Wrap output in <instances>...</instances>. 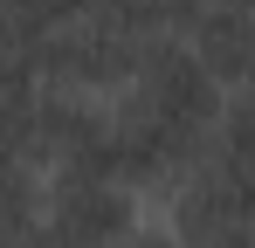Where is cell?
<instances>
[{
	"instance_id": "4",
	"label": "cell",
	"mask_w": 255,
	"mask_h": 248,
	"mask_svg": "<svg viewBox=\"0 0 255 248\" xmlns=\"http://www.w3.org/2000/svg\"><path fill=\"white\" fill-rule=\"evenodd\" d=\"M179 41L207 69V83L221 90V104L255 118V7H200Z\"/></svg>"
},
{
	"instance_id": "3",
	"label": "cell",
	"mask_w": 255,
	"mask_h": 248,
	"mask_svg": "<svg viewBox=\"0 0 255 248\" xmlns=\"http://www.w3.org/2000/svg\"><path fill=\"white\" fill-rule=\"evenodd\" d=\"M159 228L179 248H255V207L235 186H221L214 172L186 165L166 186V221Z\"/></svg>"
},
{
	"instance_id": "1",
	"label": "cell",
	"mask_w": 255,
	"mask_h": 248,
	"mask_svg": "<svg viewBox=\"0 0 255 248\" xmlns=\"http://www.w3.org/2000/svg\"><path fill=\"white\" fill-rule=\"evenodd\" d=\"M138 55H145V41L131 35V28H118L104 7H90V14H69V21H55V28H42V35H35L28 83L104 104L111 90H125V83H131Z\"/></svg>"
},
{
	"instance_id": "6",
	"label": "cell",
	"mask_w": 255,
	"mask_h": 248,
	"mask_svg": "<svg viewBox=\"0 0 255 248\" xmlns=\"http://www.w3.org/2000/svg\"><path fill=\"white\" fill-rule=\"evenodd\" d=\"M42 242V179L0 165V248H35Z\"/></svg>"
},
{
	"instance_id": "7",
	"label": "cell",
	"mask_w": 255,
	"mask_h": 248,
	"mask_svg": "<svg viewBox=\"0 0 255 248\" xmlns=\"http://www.w3.org/2000/svg\"><path fill=\"white\" fill-rule=\"evenodd\" d=\"M7 7H14L35 35H42V28H55V21H69V14H90L97 0H7Z\"/></svg>"
},
{
	"instance_id": "5",
	"label": "cell",
	"mask_w": 255,
	"mask_h": 248,
	"mask_svg": "<svg viewBox=\"0 0 255 248\" xmlns=\"http://www.w3.org/2000/svg\"><path fill=\"white\" fill-rule=\"evenodd\" d=\"M97 7H104L118 28H131L138 41H179L207 0H97Z\"/></svg>"
},
{
	"instance_id": "8",
	"label": "cell",
	"mask_w": 255,
	"mask_h": 248,
	"mask_svg": "<svg viewBox=\"0 0 255 248\" xmlns=\"http://www.w3.org/2000/svg\"><path fill=\"white\" fill-rule=\"evenodd\" d=\"M111 248H179V242H172L166 228H152V221H138V228H131L125 242H111Z\"/></svg>"
},
{
	"instance_id": "2",
	"label": "cell",
	"mask_w": 255,
	"mask_h": 248,
	"mask_svg": "<svg viewBox=\"0 0 255 248\" xmlns=\"http://www.w3.org/2000/svg\"><path fill=\"white\" fill-rule=\"evenodd\" d=\"M138 186H125L111 165L76 159L42 172V248H111L138 228Z\"/></svg>"
},
{
	"instance_id": "9",
	"label": "cell",
	"mask_w": 255,
	"mask_h": 248,
	"mask_svg": "<svg viewBox=\"0 0 255 248\" xmlns=\"http://www.w3.org/2000/svg\"><path fill=\"white\" fill-rule=\"evenodd\" d=\"M35 248H42V242H35Z\"/></svg>"
}]
</instances>
